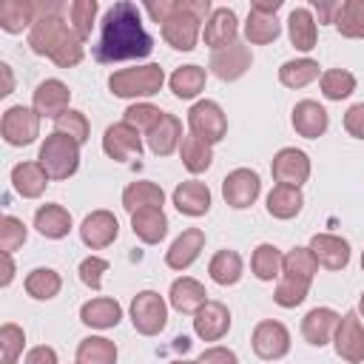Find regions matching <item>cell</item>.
<instances>
[{
	"instance_id": "obj_26",
	"label": "cell",
	"mask_w": 364,
	"mask_h": 364,
	"mask_svg": "<svg viewBox=\"0 0 364 364\" xmlns=\"http://www.w3.org/2000/svg\"><path fill=\"white\" fill-rule=\"evenodd\" d=\"M131 230L139 242L159 245L168 233V216L162 213V208H142V210L131 213Z\"/></svg>"
},
{
	"instance_id": "obj_30",
	"label": "cell",
	"mask_w": 364,
	"mask_h": 364,
	"mask_svg": "<svg viewBox=\"0 0 364 364\" xmlns=\"http://www.w3.org/2000/svg\"><path fill=\"white\" fill-rule=\"evenodd\" d=\"M11 185L23 199H37L48 185V173L40 162H17L11 168Z\"/></svg>"
},
{
	"instance_id": "obj_38",
	"label": "cell",
	"mask_w": 364,
	"mask_h": 364,
	"mask_svg": "<svg viewBox=\"0 0 364 364\" xmlns=\"http://www.w3.org/2000/svg\"><path fill=\"white\" fill-rule=\"evenodd\" d=\"M242 270H245V264H242V256H239L236 250H219V253H213V259L208 262L210 279H213L216 284H222V287L236 284V282L242 279Z\"/></svg>"
},
{
	"instance_id": "obj_60",
	"label": "cell",
	"mask_w": 364,
	"mask_h": 364,
	"mask_svg": "<svg viewBox=\"0 0 364 364\" xmlns=\"http://www.w3.org/2000/svg\"><path fill=\"white\" fill-rule=\"evenodd\" d=\"M361 270H364V253H361Z\"/></svg>"
},
{
	"instance_id": "obj_23",
	"label": "cell",
	"mask_w": 364,
	"mask_h": 364,
	"mask_svg": "<svg viewBox=\"0 0 364 364\" xmlns=\"http://www.w3.org/2000/svg\"><path fill=\"white\" fill-rule=\"evenodd\" d=\"M338 313L330 307H313L304 318H301V336L307 344L313 347H324L327 341H333L336 327H338Z\"/></svg>"
},
{
	"instance_id": "obj_57",
	"label": "cell",
	"mask_w": 364,
	"mask_h": 364,
	"mask_svg": "<svg viewBox=\"0 0 364 364\" xmlns=\"http://www.w3.org/2000/svg\"><path fill=\"white\" fill-rule=\"evenodd\" d=\"M0 71H3V77H6V88H3L0 94H11V88H14V80H11V65H9V63H0Z\"/></svg>"
},
{
	"instance_id": "obj_15",
	"label": "cell",
	"mask_w": 364,
	"mask_h": 364,
	"mask_svg": "<svg viewBox=\"0 0 364 364\" xmlns=\"http://www.w3.org/2000/svg\"><path fill=\"white\" fill-rule=\"evenodd\" d=\"M250 63H253V57H250V48H247L245 43H239V40H236L233 46L213 51L208 65H210V71H213L219 80H225V82H233V80H239V77H245V74H247Z\"/></svg>"
},
{
	"instance_id": "obj_59",
	"label": "cell",
	"mask_w": 364,
	"mask_h": 364,
	"mask_svg": "<svg viewBox=\"0 0 364 364\" xmlns=\"http://www.w3.org/2000/svg\"><path fill=\"white\" fill-rule=\"evenodd\" d=\"M171 364H196V361H185V358H182V361H171Z\"/></svg>"
},
{
	"instance_id": "obj_22",
	"label": "cell",
	"mask_w": 364,
	"mask_h": 364,
	"mask_svg": "<svg viewBox=\"0 0 364 364\" xmlns=\"http://www.w3.org/2000/svg\"><path fill=\"white\" fill-rule=\"evenodd\" d=\"M290 119H293L296 134L304 136V139H318L330 125V117H327L324 105H318L316 100H299Z\"/></svg>"
},
{
	"instance_id": "obj_19",
	"label": "cell",
	"mask_w": 364,
	"mask_h": 364,
	"mask_svg": "<svg viewBox=\"0 0 364 364\" xmlns=\"http://www.w3.org/2000/svg\"><path fill=\"white\" fill-rule=\"evenodd\" d=\"M202 247H205V230H202V228H188V230H182V233L173 239V245L165 250V264H168L171 270H188V267L199 259Z\"/></svg>"
},
{
	"instance_id": "obj_44",
	"label": "cell",
	"mask_w": 364,
	"mask_h": 364,
	"mask_svg": "<svg viewBox=\"0 0 364 364\" xmlns=\"http://www.w3.org/2000/svg\"><path fill=\"white\" fill-rule=\"evenodd\" d=\"M318 85H321V94L333 102H341L347 100L353 91H355V77L347 71V68H330L318 77Z\"/></svg>"
},
{
	"instance_id": "obj_21",
	"label": "cell",
	"mask_w": 364,
	"mask_h": 364,
	"mask_svg": "<svg viewBox=\"0 0 364 364\" xmlns=\"http://www.w3.org/2000/svg\"><path fill=\"white\" fill-rule=\"evenodd\" d=\"M316 256V262L327 270H344L350 264V242L336 233H316L307 245Z\"/></svg>"
},
{
	"instance_id": "obj_32",
	"label": "cell",
	"mask_w": 364,
	"mask_h": 364,
	"mask_svg": "<svg viewBox=\"0 0 364 364\" xmlns=\"http://www.w3.org/2000/svg\"><path fill=\"white\" fill-rule=\"evenodd\" d=\"M34 228L46 236V239H65L71 230V213L63 205H40L34 210Z\"/></svg>"
},
{
	"instance_id": "obj_5",
	"label": "cell",
	"mask_w": 364,
	"mask_h": 364,
	"mask_svg": "<svg viewBox=\"0 0 364 364\" xmlns=\"http://www.w3.org/2000/svg\"><path fill=\"white\" fill-rule=\"evenodd\" d=\"M37 162L43 165V171L48 173V179H68L77 173L80 168V142H74L71 136L65 134H57L51 131L43 145H40V156Z\"/></svg>"
},
{
	"instance_id": "obj_34",
	"label": "cell",
	"mask_w": 364,
	"mask_h": 364,
	"mask_svg": "<svg viewBox=\"0 0 364 364\" xmlns=\"http://www.w3.org/2000/svg\"><path fill=\"white\" fill-rule=\"evenodd\" d=\"M287 34H290V43L299 51H313L316 48V37H318L313 11L310 9H293L290 17H287Z\"/></svg>"
},
{
	"instance_id": "obj_50",
	"label": "cell",
	"mask_w": 364,
	"mask_h": 364,
	"mask_svg": "<svg viewBox=\"0 0 364 364\" xmlns=\"http://www.w3.org/2000/svg\"><path fill=\"white\" fill-rule=\"evenodd\" d=\"M108 262L105 259H100V256H88V259H82L80 262V282L85 284V287H91V290H100L102 287V273H108Z\"/></svg>"
},
{
	"instance_id": "obj_6",
	"label": "cell",
	"mask_w": 364,
	"mask_h": 364,
	"mask_svg": "<svg viewBox=\"0 0 364 364\" xmlns=\"http://www.w3.org/2000/svg\"><path fill=\"white\" fill-rule=\"evenodd\" d=\"M131 324L139 336H156L168 324V304L159 293L142 290L131 301Z\"/></svg>"
},
{
	"instance_id": "obj_7",
	"label": "cell",
	"mask_w": 364,
	"mask_h": 364,
	"mask_svg": "<svg viewBox=\"0 0 364 364\" xmlns=\"http://www.w3.org/2000/svg\"><path fill=\"white\" fill-rule=\"evenodd\" d=\"M282 9V0H256L245 20V37L253 46H267L282 34V23L276 20V11Z\"/></svg>"
},
{
	"instance_id": "obj_4",
	"label": "cell",
	"mask_w": 364,
	"mask_h": 364,
	"mask_svg": "<svg viewBox=\"0 0 364 364\" xmlns=\"http://www.w3.org/2000/svg\"><path fill=\"white\" fill-rule=\"evenodd\" d=\"M165 82V71L156 63L134 65V68H119L108 77V88L114 97L122 100H139V97H154Z\"/></svg>"
},
{
	"instance_id": "obj_51",
	"label": "cell",
	"mask_w": 364,
	"mask_h": 364,
	"mask_svg": "<svg viewBox=\"0 0 364 364\" xmlns=\"http://www.w3.org/2000/svg\"><path fill=\"white\" fill-rule=\"evenodd\" d=\"M344 131L355 139H364V102H355L344 114Z\"/></svg>"
},
{
	"instance_id": "obj_11",
	"label": "cell",
	"mask_w": 364,
	"mask_h": 364,
	"mask_svg": "<svg viewBox=\"0 0 364 364\" xmlns=\"http://www.w3.org/2000/svg\"><path fill=\"white\" fill-rule=\"evenodd\" d=\"M333 344H336V355L341 361H347V364H361L364 361V327H361V318H358L355 310H347L338 318Z\"/></svg>"
},
{
	"instance_id": "obj_52",
	"label": "cell",
	"mask_w": 364,
	"mask_h": 364,
	"mask_svg": "<svg viewBox=\"0 0 364 364\" xmlns=\"http://www.w3.org/2000/svg\"><path fill=\"white\" fill-rule=\"evenodd\" d=\"M196 364H239V358H236V353L233 350H228V347H208V350H202V355L196 358Z\"/></svg>"
},
{
	"instance_id": "obj_29",
	"label": "cell",
	"mask_w": 364,
	"mask_h": 364,
	"mask_svg": "<svg viewBox=\"0 0 364 364\" xmlns=\"http://www.w3.org/2000/svg\"><path fill=\"white\" fill-rule=\"evenodd\" d=\"M316 273H318V262H316L313 250L310 247H293V250L284 253V267H282L279 279H287V282L310 287Z\"/></svg>"
},
{
	"instance_id": "obj_8",
	"label": "cell",
	"mask_w": 364,
	"mask_h": 364,
	"mask_svg": "<svg viewBox=\"0 0 364 364\" xmlns=\"http://www.w3.org/2000/svg\"><path fill=\"white\" fill-rule=\"evenodd\" d=\"M40 114L34 108H26V105H11L6 108L3 119H0V134L9 145L14 148H23V145H31L37 136H40Z\"/></svg>"
},
{
	"instance_id": "obj_42",
	"label": "cell",
	"mask_w": 364,
	"mask_h": 364,
	"mask_svg": "<svg viewBox=\"0 0 364 364\" xmlns=\"http://www.w3.org/2000/svg\"><path fill=\"white\" fill-rule=\"evenodd\" d=\"M77 364H117V344L102 336H88L77 344Z\"/></svg>"
},
{
	"instance_id": "obj_41",
	"label": "cell",
	"mask_w": 364,
	"mask_h": 364,
	"mask_svg": "<svg viewBox=\"0 0 364 364\" xmlns=\"http://www.w3.org/2000/svg\"><path fill=\"white\" fill-rule=\"evenodd\" d=\"M318 77H321L318 63L310 60V57L287 60V63H282V68H279V82L287 85V88H304V85H310V82L318 80Z\"/></svg>"
},
{
	"instance_id": "obj_10",
	"label": "cell",
	"mask_w": 364,
	"mask_h": 364,
	"mask_svg": "<svg viewBox=\"0 0 364 364\" xmlns=\"http://www.w3.org/2000/svg\"><path fill=\"white\" fill-rule=\"evenodd\" d=\"M250 344H253V353L264 361H279L290 353V330L276 321V318H264L253 327V336H250Z\"/></svg>"
},
{
	"instance_id": "obj_35",
	"label": "cell",
	"mask_w": 364,
	"mask_h": 364,
	"mask_svg": "<svg viewBox=\"0 0 364 364\" xmlns=\"http://www.w3.org/2000/svg\"><path fill=\"white\" fill-rule=\"evenodd\" d=\"M179 156H182V165L185 171L191 173H205L213 162V145L196 134H185L182 139V148H179Z\"/></svg>"
},
{
	"instance_id": "obj_43",
	"label": "cell",
	"mask_w": 364,
	"mask_h": 364,
	"mask_svg": "<svg viewBox=\"0 0 364 364\" xmlns=\"http://www.w3.org/2000/svg\"><path fill=\"white\" fill-rule=\"evenodd\" d=\"M336 28L347 40H364V0H344Z\"/></svg>"
},
{
	"instance_id": "obj_1",
	"label": "cell",
	"mask_w": 364,
	"mask_h": 364,
	"mask_svg": "<svg viewBox=\"0 0 364 364\" xmlns=\"http://www.w3.org/2000/svg\"><path fill=\"white\" fill-rule=\"evenodd\" d=\"M154 51V40L142 26V14L136 3L119 0L114 3L100 23V37L91 48L97 63H122L142 60Z\"/></svg>"
},
{
	"instance_id": "obj_49",
	"label": "cell",
	"mask_w": 364,
	"mask_h": 364,
	"mask_svg": "<svg viewBox=\"0 0 364 364\" xmlns=\"http://www.w3.org/2000/svg\"><path fill=\"white\" fill-rule=\"evenodd\" d=\"M23 344H26L23 327L6 321V324L0 327V353H3V361H0V364H14L17 355L23 353Z\"/></svg>"
},
{
	"instance_id": "obj_31",
	"label": "cell",
	"mask_w": 364,
	"mask_h": 364,
	"mask_svg": "<svg viewBox=\"0 0 364 364\" xmlns=\"http://www.w3.org/2000/svg\"><path fill=\"white\" fill-rule=\"evenodd\" d=\"M162 202H165V191L148 179H136L122 191V208L128 213H136L142 208H162Z\"/></svg>"
},
{
	"instance_id": "obj_13",
	"label": "cell",
	"mask_w": 364,
	"mask_h": 364,
	"mask_svg": "<svg viewBox=\"0 0 364 364\" xmlns=\"http://www.w3.org/2000/svg\"><path fill=\"white\" fill-rule=\"evenodd\" d=\"M270 173L279 185L301 188L310 179V156L299 148H282L270 162Z\"/></svg>"
},
{
	"instance_id": "obj_58",
	"label": "cell",
	"mask_w": 364,
	"mask_h": 364,
	"mask_svg": "<svg viewBox=\"0 0 364 364\" xmlns=\"http://www.w3.org/2000/svg\"><path fill=\"white\" fill-rule=\"evenodd\" d=\"M358 313L364 316V293H361V299H358Z\"/></svg>"
},
{
	"instance_id": "obj_3",
	"label": "cell",
	"mask_w": 364,
	"mask_h": 364,
	"mask_svg": "<svg viewBox=\"0 0 364 364\" xmlns=\"http://www.w3.org/2000/svg\"><path fill=\"white\" fill-rule=\"evenodd\" d=\"M210 11V0H173V11L162 23V40L176 51H193Z\"/></svg>"
},
{
	"instance_id": "obj_33",
	"label": "cell",
	"mask_w": 364,
	"mask_h": 364,
	"mask_svg": "<svg viewBox=\"0 0 364 364\" xmlns=\"http://www.w3.org/2000/svg\"><path fill=\"white\" fill-rule=\"evenodd\" d=\"M37 20V3L31 0H6L0 6V28L9 34H20L23 28H31Z\"/></svg>"
},
{
	"instance_id": "obj_56",
	"label": "cell",
	"mask_w": 364,
	"mask_h": 364,
	"mask_svg": "<svg viewBox=\"0 0 364 364\" xmlns=\"http://www.w3.org/2000/svg\"><path fill=\"white\" fill-rule=\"evenodd\" d=\"M11 279H14V262H11V253H3V279H0V284L9 287Z\"/></svg>"
},
{
	"instance_id": "obj_36",
	"label": "cell",
	"mask_w": 364,
	"mask_h": 364,
	"mask_svg": "<svg viewBox=\"0 0 364 364\" xmlns=\"http://www.w3.org/2000/svg\"><path fill=\"white\" fill-rule=\"evenodd\" d=\"M301 205H304V196L293 185H276L267 193V213L273 219H293V216H299Z\"/></svg>"
},
{
	"instance_id": "obj_9",
	"label": "cell",
	"mask_w": 364,
	"mask_h": 364,
	"mask_svg": "<svg viewBox=\"0 0 364 364\" xmlns=\"http://www.w3.org/2000/svg\"><path fill=\"white\" fill-rule=\"evenodd\" d=\"M188 125H191V134L208 139L210 145L225 139V134H228V117H225L222 105L213 102V100L193 102L191 111H188Z\"/></svg>"
},
{
	"instance_id": "obj_16",
	"label": "cell",
	"mask_w": 364,
	"mask_h": 364,
	"mask_svg": "<svg viewBox=\"0 0 364 364\" xmlns=\"http://www.w3.org/2000/svg\"><path fill=\"white\" fill-rule=\"evenodd\" d=\"M119 236V222L111 210H94L82 219L80 225V239L85 247L91 250H100V247H108L114 239Z\"/></svg>"
},
{
	"instance_id": "obj_12",
	"label": "cell",
	"mask_w": 364,
	"mask_h": 364,
	"mask_svg": "<svg viewBox=\"0 0 364 364\" xmlns=\"http://www.w3.org/2000/svg\"><path fill=\"white\" fill-rule=\"evenodd\" d=\"M259 193H262V179H259V173L250 171V168H236V171H230V173L225 176V182H222V196H225V202H228L230 208H236V210L250 208V205L259 199Z\"/></svg>"
},
{
	"instance_id": "obj_14",
	"label": "cell",
	"mask_w": 364,
	"mask_h": 364,
	"mask_svg": "<svg viewBox=\"0 0 364 364\" xmlns=\"http://www.w3.org/2000/svg\"><path fill=\"white\" fill-rule=\"evenodd\" d=\"M102 151L114 159V162H128L131 156L142 154V136L134 125L128 122H114L105 128L102 134Z\"/></svg>"
},
{
	"instance_id": "obj_55",
	"label": "cell",
	"mask_w": 364,
	"mask_h": 364,
	"mask_svg": "<svg viewBox=\"0 0 364 364\" xmlns=\"http://www.w3.org/2000/svg\"><path fill=\"white\" fill-rule=\"evenodd\" d=\"M145 11L151 14V20H154V23H159V26H162V23H165V20L171 17V11H173V0H159V3H148V6H145Z\"/></svg>"
},
{
	"instance_id": "obj_46",
	"label": "cell",
	"mask_w": 364,
	"mask_h": 364,
	"mask_svg": "<svg viewBox=\"0 0 364 364\" xmlns=\"http://www.w3.org/2000/svg\"><path fill=\"white\" fill-rule=\"evenodd\" d=\"M54 131H57V134H65V136H71L74 142L82 145V142L88 139V134H91V125H88V117H85L82 111L68 108L63 117L54 119Z\"/></svg>"
},
{
	"instance_id": "obj_18",
	"label": "cell",
	"mask_w": 364,
	"mask_h": 364,
	"mask_svg": "<svg viewBox=\"0 0 364 364\" xmlns=\"http://www.w3.org/2000/svg\"><path fill=\"white\" fill-rule=\"evenodd\" d=\"M236 34H239L236 11H233V9H228V6L213 9V11H210V17H208V23H205V31H202L205 46H208V48H213V51L228 48V46H233V43H236Z\"/></svg>"
},
{
	"instance_id": "obj_45",
	"label": "cell",
	"mask_w": 364,
	"mask_h": 364,
	"mask_svg": "<svg viewBox=\"0 0 364 364\" xmlns=\"http://www.w3.org/2000/svg\"><path fill=\"white\" fill-rule=\"evenodd\" d=\"M97 11H100L97 0H74V3L68 6V20H71V28L77 31L80 40H88V37H91Z\"/></svg>"
},
{
	"instance_id": "obj_17",
	"label": "cell",
	"mask_w": 364,
	"mask_h": 364,
	"mask_svg": "<svg viewBox=\"0 0 364 364\" xmlns=\"http://www.w3.org/2000/svg\"><path fill=\"white\" fill-rule=\"evenodd\" d=\"M68 102H71V91L63 80H43L31 97V108L40 117H51V119L63 117L68 111Z\"/></svg>"
},
{
	"instance_id": "obj_47",
	"label": "cell",
	"mask_w": 364,
	"mask_h": 364,
	"mask_svg": "<svg viewBox=\"0 0 364 364\" xmlns=\"http://www.w3.org/2000/svg\"><path fill=\"white\" fill-rule=\"evenodd\" d=\"M162 114H165V111H159V108H156V105H151V102H134V105H128V108H125L122 122L134 125L136 131H151V128L162 119Z\"/></svg>"
},
{
	"instance_id": "obj_25",
	"label": "cell",
	"mask_w": 364,
	"mask_h": 364,
	"mask_svg": "<svg viewBox=\"0 0 364 364\" xmlns=\"http://www.w3.org/2000/svg\"><path fill=\"white\" fill-rule=\"evenodd\" d=\"M168 301L176 313H188V316H196V310L208 301V290L202 282L191 279V276H182L171 284V293H168Z\"/></svg>"
},
{
	"instance_id": "obj_53",
	"label": "cell",
	"mask_w": 364,
	"mask_h": 364,
	"mask_svg": "<svg viewBox=\"0 0 364 364\" xmlns=\"http://www.w3.org/2000/svg\"><path fill=\"white\" fill-rule=\"evenodd\" d=\"M313 9L318 14V23H336L338 11H341V3L338 0H313Z\"/></svg>"
},
{
	"instance_id": "obj_54",
	"label": "cell",
	"mask_w": 364,
	"mask_h": 364,
	"mask_svg": "<svg viewBox=\"0 0 364 364\" xmlns=\"http://www.w3.org/2000/svg\"><path fill=\"white\" fill-rule=\"evenodd\" d=\"M26 364H57V350L54 347H46V344L31 347L26 353Z\"/></svg>"
},
{
	"instance_id": "obj_40",
	"label": "cell",
	"mask_w": 364,
	"mask_h": 364,
	"mask_svg": "<svg viewBox=\"0 0 364 364\" xmlns=\"http://www.w3.org/2000/svg\"><path fill=\"white\" fill-rule=\"evenodd\" d=\"M23 287H26V293H28L31 299L48 301V299H54V296L60 293L63 279H60V273H57L54 267H34V270L26 276Z\"/></svg>"
},
{
	"instance_id": "obj_48",
	"label": "cell",
	"mask_w": 364,
	"mask_h": 364,
	"mask_svg": "<svg viewBox=\"0 0 364 364\" xmlns=\"http://www.w3.org/2000/svg\"><path fill=\"white\" fill-rule=\"evenodd\" d=\"M26 236H28V230H26L23 219H17L11 213H6L0 219V250L3 253H14L26 242Z\"/></svg>"
},
{
	"instance_id": "obj_27",
	"label": "cell",
	"mask_w": 364,
	"mask_h": 364,
	"mask_svg": "<svg viewBox=\"0 0 364 364\" xmlns=\"http://www.w3.org/2000/svg\"><path fill=\"white\" fill-rule=\"evenodd\" d=\"M119 318H122V307L117 299L100 296V299H91L80 307V321L94 327V330H111L119 324Z\"/></svg>"
},
{
	"instance_id": "obj_24",
	"label": "cell",
	"mask_w": 364,
	"mask_h": 364,
	"mask_svg": "<svg viewBox=\"0 0 364 364\" xmlns=\"http://www.w3.org/2000/svg\"><path fill=\"white\" fill-rule=\"evenodd\" d=\"M173 205L179 213L185 216H205L210 210V191L205 182L199 179H188V182H179L173 188Z\"/></svg>"
},
{
	"instance_id": "obj_2",
	"label": "cell",
	"mask_w": 364,
	"mask_h": 364,
	"mask_svg": "<svg viewBox=\"0 0 364 364\" xmlns=\"http://www.w3.org/2000/svg\"><path fill=\"white\" fill-rule=\"evenodd\" d=\"M63 3H37V20L28 28V46L34 54L48 57L54 65L74 68L85 57V48L71 23L63 20Z\"/></svg>"
},
{
	"instance_id": "obj_28",
	"label": "cell",
	"mask_w": 364,
	"mask_h": 364,
	"mask_svg": "<svg viewBox=\"0 0 364 364\" xmlns=\"http://www.w3.org/2000/svg\"><path fill=\"white\" fill-rule=\"evenodd\" d=\"M182 139H185V136H182V122H179L173 114H162V119L148 131V148H151V154H156V156L173 154Z\"/></svg>"
},
{
	"instance_id": "obj_39",
	"label": "cell",
	"mask_w": 364,
	"mask_h": 364,
	"mask_svg": "<svg viewBox=\"0 0 364 364\" xmlns=\"http://www.w3.org/2000/svg\"><path fill=\"white\" fill-rule=\"evenodd\" d=\"M205 80H208V74H205L202 65H179V68L171 74L168 85H171L173 97H179V100H193V97L205 88Z\"/></svg>"
},
{
	"instance_id": "obj_20",
	"label": "cell",
	"mask_w": 364,
	"mask_h": 364,
	"mask_svg": "<svg viewBox=\"0 0 364 364\" xmlns=\"http://www.w3.org/2000/svg\"><path fill=\"white\" fill-rule=\"evenodd\" d=\"M230 330V310L222 301H205L193 316V333L202 341H219Z\"/></svg>"
},
{
	"instance_id": "obj_37",
	"label": "cell",
	"mask_w": 364,
	"mask_h": 364,
	"mask_svg": "<svg viewBox=\"0 0 364 364\" xmlns=\"http://www.w3.org/2000/svg\"><path fill=\"white\" fill-rule=\"evenodd\" d=\"M282 267H284V253H282L276 245L262 242V245L253 250V256H250V270H253V276L262 279V282L279 279V276H282Z\"/></svg>"
}]
</instances>
